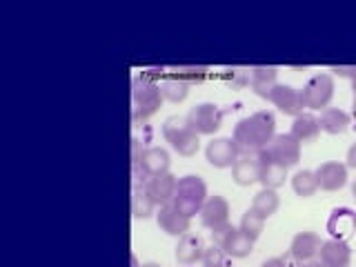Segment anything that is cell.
I'll return each instance as SVG.
<instances>
[{"label": "cell", "mask_w": 356, "mask_h": 267, "mask_svg": "<svg viewBox=\"0 0 356 267\" xmlns=\"http://www.w3.org/2000/svg\"><path fill=\"white\" fill-rule=\"evenodd\" d=\"M276 136V118L272 111H256L243 118L234 127V143L241 152H259L265 149Z\"/></svg>", "instance_id": "1"}, {"label": "cell", "mask_w": 356, "mask_h": 267, "mask_svg": "<svg viewBox=\"0 0 356 267\" xmlns=\"http://www.w3.org/2000/svg\"><path fill=\"white\" fill-rule=\"evenodd\" d=\"M163 94L161 85L147 78L145 74L136 76L131 83V120L134 122H145L152 118L163 105Z\"/></svg>", "instance_id": "2"}, {"label": "cell", "mask_w": 356, "mask_h": 267, "mask_svg": "<svg viewBox=\"0 0 356 267\" xmlns=\"http://www.w3.org/2000/svg\"><path fill=\"white\" fill-rule=\"evenodd\" d=\"M207 200V185L200 176H183L178 178L176 183V192H174V198H172V205L183 211L185 216H196L200 214V209H203Z\"/></svg>", "instance_id": "3"}, {"label": "cell", "mask_w": 356, "mask_h": 267, "mask_svg": "<svg viewBox=\"0 0 356 267\" xmlns=\"http://www.w3.org/2000/svg\"><path fill=\"white\" fill-rule=\"evenodd\" d=\"M163 136L178 154L185 156V159H192V156H196V152L200 147L198 134L189 127L187 120L181 118V116H170L163 122Z\"/></svg>", "instance_id": "4"}, {"label": "cell", "mask_w": 356, "mask_h": 267, "mask_svg": "<svg viewBox=\"0 0 356 267\" xmlns=\"http://www.w3.org/2000/svg\"><path fill=\"white\" fill-rule=\"evenodd\" d=\"M222 116H225V111H222L218 105L200 103V105L189 109L185 120H187V125L198 134V136H211V134H216L220 129Z\"/></svg>", "instance_id": "5"}, {"label": "cell", "mask_w": 356, "mask_h": 267, "mask_svg": "<svg viewBox=\"0 0 356 267\" xmlns=\"http://www.w3.org/2000/svg\"><path fill=\"white\" fill-rule=\"evenodd\" d=\"M303 103L307 109H327L330 100L334 96V78L330 74H316L312 76L300 89Z\"/></svg>", "instance_id": "6"}, {"label": "cell", "mask_w": 356, "mask_h": 267, "mask_svg": "<svg viewBox=\"0 0 356 267\" xmlns=\"http://www.w3.org/2000/svg\"><path fill=\"white\" fill-rule=\"evenodd\" d=\"M265 149L272 156V161L287 167V170L300 161V143L292 136V134H276Z\"/></svg>", "instance_id": "7"}, {"label": "cell", "mask_w": 356, "mask_h": 267, "mask_svg": "<svg viewBox=\"0 0 356 267\" xmlns=\"http://www.w3.org/2000/svg\"><path fill=\"white\" fill-rule=\"evenodd\" d=\"M241 149L238 145L234 143V138H214L207 143L205 147V159L209 165L214 167H234V163L238 161Z\"/></svg>", "instance_id": "8"}, {"label": "cell", "mask_w": 356, "mask_h": 267, "mask_svg": "<svg viewBox=\"0 0 356 267\" xmlns=\"http://www.w3.org/2000/svg\"><path fill=\"white\" fill-rule=\"evenodd\" d=\"M267 100H272L285 116H294V118L298 114H303V107H305L300 89H294L292 85H276Z\"/></svg>", "instance_id": "9"}, {"label": "cell", "mask_w": 356, "mask_h": 267, "mask_svg": "<svg viewBox=\"0 0 356 267\" xmlns=\"http://www.w3.org/2000/svg\"><path fill=\"white\" fill-rule=\"evenodd\" d=\"M232 176H234V181H236L238 185H243V187L259 183V178H261L259 152H241L238 161L234 163V167H232Z\"/></svg>", "instance_id": "10"}, {"label": "cell", "mask_w": 356, "mask_h": 267, "mask_svg": "<svg viewBox=\"0 0 356 267\" xmlns=\"http://www.w3.org/2000/svg\"><path fill=\"white\" fill-rule=\"evenodd\" d=\"M200 220L211 232L220 229L229 222V203L222 196H207L203 209H200Z\"/></svg>", "instance_id": "11"}, {"label": "cell", "mask_w": 356, "mask_h": 267, "mask_svg": "<svg viewBox=\"0 0 356 267\" xmlns=\"http://www.w3.org/2000/svg\"><path fill=\"white\" fill-rule=\"evenodd\" d=\"M314 174L323 192H339V189L348 183V165H343L339 161L323 163Z\"/></svg>", "instance_id": "12"}, {"label": "cell", "mask_w": 356, "mask_h": 267, "mask_svg": "<svg viewBox=\"0 0 356 267\" xmlns=\"http://www.w3.org/2000/svg\"><path fill=\"white\" fill-rule=\"evenodd\" d=\"M176 183L178 178L174 174H159V176H152L147 178V181L143 183L145 192H147L152 196V200L156 205H170L172 198H174V192H176Z\"/></svg>", "instance_id": "13"}, {"label": "cell", "mask_w": 356, "mask_h": 267, "mask_svg": "<svg viewBox=\"0 0 356 267\" xmlns=\"http://www.w3.org/2000/svg\"><path fill=\"white\" fill-rule=\"evenodd\" d=\"M170 165H172V159H170V154H167V149L149 147V149L143 152L140 161L134 167H136V172L140 170L145 178H152V176H159V174H167L170 172Z\"/></svg>", "instance_id": "14"}, {"label": "cell", "mask_w": 356, "mask_h": 267, "mask_svg": "<svg viewBox=\"0 0 356 267\" xmlns=\"http://www.w3.org/2000/svg\"><path fill=\"white\" fill-rule=\"evenodd\" d=\"M156 220H159V227L165 234H170V236H183V234L189 232V225H192V218L185 216L183 211H178L172 203L159 209Z\"/></svg>", "instance_id": "15"}, {"label": "cell", "mask_w": 356, "mask_h": 267, "mask_svg": "<svg viewBox=\"0 0 356 267\" xmlns=\"http://www.w3.org/2000/svg\"><path fill=\"white\" fill-rule=\"evenodd\" d=\"M259 159H261V178H259V183L263 185V189H274V192H276L278 187L285 185L287 167L272 161V156L267 154V149H259Z\"/></svg>", "instance_id": "16"}, {"label": "cell", "mask_w": 356, "mask_h": 267, "mask_svg": "<svg viewBox=\"0 0 356 267\" xmlns=\"http://www.w3.org/2000/svg\"><path fill=\"white\" fill-rule=\"evenodd\" d=\"M356 229V211L350 207H339L332 211L327 220V232L332 234L334 241H348Z\"/></svg>", "instance_id": "17"}, {"label": "cell", "mask_w": 356, "mask_h": 267, "mask_svg": "<svg viewBox=\"0 0 356 267\" xmlns=\"http://www.w3.org/2000/svg\"><path fill=\"white\" fill-rule=\"evenodd\" d=\"M321 263L325 267H350L352 248L348 241H325L321 245Z\"/></svg>", "instance_id": "18"}, {"label": "cell", "mask_w": 356, "mask_h": 267, "mask_svg": "<svg viewBox=\"0 0 356 267\" xmlns=\"http://www.w3.org/2000/svg\"><path fill=\"white\" fill-rule=\"evenodd\" d=\"M203 241H200L198 234L194 232H187L183 234L181 238H178V245H176V261L181 265H194L203 259Z\"/></svg>", "instance_id": "19"}, {"label": "cell", "mask_w": 356, "mask_h": 267, "mask_svg": "<svg viewBox=\"0 0 356 267\" xmlns=\"http://www.w3.org/2000/svg\"><path fill=\"white\" fill-rule=\"evenodd\" d=\"M321 238L314 232H298L292 238V245H289V252H292L300 263L314 261V256L321 252Z\"/></svg>", "instance_id": "20"}, {"label": "cell", "mask_w": 356, "mask_h": 267, "mask_svg": "<svg viewBox=\"0 0 356 267\" xmlns=\"http://www.w3.org/2000/svg\"><path fill=\"white\" fill-rule=\"evenodd\" d=\"M276 78H278V67H252V89L256 92V96H261V98H270L272 94V89L278 85L276 83Z\"/></svg>", "instance_id": "21"}, {"label": "cell", "mask_w": 356, "mask_h": 267, "mask_svg": "<svg viewBox=\"0 0 356 267\" xmlns=\"http://www.w3.org/2000/svg\"><path fill=\"white\" fill-rule=\"evenodd\" d=\"M292 136L298 140V143H314L321 134V122L314 114H298L292 122Z\"/></svg>", "instance_id": "22"}, {"label": "cell", "mask_w": 356, "mask_h": 267, "mask_svg": "<svg viewBox=\"0 0 356 267\" xmlns=\"http://www.w3.org/2000/svg\"><path fill=\"white\" fill-rule=\"evenodd\" d=\"M220 250L225 252L227 256H232V259H245V256L252 254L254 241L245 232H241L238 227H234L232 234L227 236V241L220 245Z\"/></svg>", "instance_id": "23"}, {"label": "cell", "mask_w": 356, "mask_h": 267, "mask_svg": "<svg viewBox=\"0 0 356 267\" xmlns=\"http://www.w3.org/2000/svg\"><path fill=\"white\" fill-rule=\"evenodd\" d=\"M318 122H321L323 131H327V134H332V136H337V134H343L345 129L350 127V116H348V111H343L339 107H327V109L321 111Z\"/></svg>", "instance_id": "24"}, {"label": "cell", "mask_w": 356, "mask_h": 267, "mask_svg": "<svg viewBox=\"0 0 356 267\" xmlns=\"http://www.w3.org/2000/svg\"><path fill=\"white\" fill-rule=\"evenodd\" d=\"M159 85H161L163 98L170 100V103H183V100L187 98V94H189V85L185 81H181V78L172 76V74L165 76Z\"/></svg>", "instance_id": "25"}, {"label": "cell", "mask_w": 356, "mask_h": 267, "mask_svg": "<svg viewBox=\"0 0 356 267\" xmlns=\"http://www.w3.org/2000/svg\"><path fill=\"white\" fill-rule=\"evenodd\" d=\"M278 205H281V198H278L274 189H261V192L254 196L252 209L256 214H261L263 218H270L272 214H276Z\"/></svg>", "instance_id": "26"}, {"label": "cell", "mask_w": 356, "mask_h": 267, "mask_svg": "<svg viewBox=\"0 0 356 267\" xmlns=\"http://www.w3.org/2000/svg\"><path fill=\"white\" fill-rule=\"evenodd\" d=\"M156 203L152 200V196L145 192V187L136 185L131 192V216L134 218H149L154 214Z\"/></svg>", "instance_id": "27"}, {"label": "cell", "mask_w": 356, "mask_h": 267, "mask_svg": "<svg viewBox=\"0 0 356 267\" xmlns=\"http://www.w3.org/2000/svg\"><path fill=\"white\" fill-rule=\"evenodd\" d=\"M172 76L181 78L187 85H200L207 81L209 76V67L205 65H187V67H172Z\"/></svg>", "instance_id": "28"}, {"label": "cell", "mask_w": 356, "mask_h": 267, "mask_svg": "<svg viewBox=\"0 0 356 267\" xmlns=\"http://www.w3.org/2000/svg\"><path fill=\"white\" fill-rule=\"evenodd\" d=\"M292 189L298 194V196H314L316 189H318V183H316V174L309 172V170H300L294 174L292 178Z\"/></svg>", "instance_id": "29"}, {"label": "cell", "mask_w": 356, "mask_h": 267, "mask_svg": "<svg viewBox=\"0 0 356 267\" xmlns=\"http://www.w3.org/2000/svg\"><path fill=\"white\" fill-rule=\"evenodd\" d=\"M238 229L248 234V236H250L252 241H256V238H259L261 234H263V229H265V218H263L261 214H256L254 209H248V211L243 214V218H241Z\"/></svg>", "instance_id": "30"}, {"label": "cell", "mask_w": 356, "mask_h": 267, "mask_svg": "<svg viewBox=\"0 0 356 267\" xmlns=\"http://www.w3.org/2000/svg\"><path fill=\"white\" fill-rule=\"evenodd\" d=\"M222 78H225L232 87H248L252 85V70L250 67H227Z\"/></svg>", "instance_id": "31"}, {"label": "cell", "mask_w": 356, "mask_h": 267, "mask_svg": "<svg viewBox=\"0 0 356 267\" xmlns=\"http://www.w3.org/2000/svg\"><path fill=\"white\" fill-rule=\"evenodd\" d=\"M203 267H227V254L218 245H209L203 252Z\"/></svg>", "instance_id": "32"}, {"label": "cell", "mask_w": 356, "mask_h": 267, "mask_svg": "<svg viewBox=\"0 0 356 267\" xmlns=\"http://www.w3.org/2000/svg\"><path fill=\"white\" fill-rule=\"evenodd\" d=\"M332 72L337 76H341V78H350L352 72H354V65H334Z\"/></svg>", "instance_id": "33"}, {"label": "cell", "mask_w": 356, "mask_h": 267, "mask_svg": "<svg viewBox=\"0 0 356 267\" xmlns=\"http://www.w3.org/2000/svg\"><path fill=\"white\" fill-rule=\"evenodd\" d=\"M281 261H283V267H300V265H303V263H300L292 252L283 254V256H281Z\"/></svg>", "instance_id": "34"}, {"label": "cell", "mask_w": 356, "mask_h": 267, "mask_svg": "<svg viewBox=\"0 0 356 267\" xmlns=\"http://www.w3.org/2000/svg\"><path fill=\"white\" fill-rule=\"evenodd\" d=\"M140 156H143V152H140V140L138 138H131V161H134V165L140 161Z\"/></svg>", "instance_id": "35"}, {"label": "cell", "mask_w": 356, "mask_h": 267, "mask_svg": "<svg viewBox=\"0 0 356 267\" xmlns=\"http://www.w3.org/2000/svg\"><path fill=\"white\" fill-rule=\"evenodd\" d=\"M348 167H352V170H356V143L350 147L348 152Z\"/></svg>", "instance_id": "36"}, {"label": "cell", "mask_w": 356, "mask_h": 267, "mask_svg": "<svg viewBox=\"0 0 356 267\" xmlns=\"http://www.w3.org/2000/svg\"><path fill=\"white\" fill-rule=\"evenodd\" d=\"M261 267H283V261H281V256H276V259H270V261H265Z\"/></svg>", "instance_id": "37"}, {"label": "cell", "mask_w": 356, "mask_h": 267, "mask_svg": "<svg viewBox=\"0 0 356 267\" xmlns=\"http://www.w3.org/2000/svg\"><path fill=\"white\" fill-rule=\"evenodd\" d=\"M300 267H325V265H323L321 261H307V263H303Z\"/></svg>", "instance_id": "38"}, {"label": "cell", "mask_w": 356, "mask_h": 267, "mask_svg": "<svg viewBox=\"0 0 356 267\" xmlns=\"http://www.w3.org/2000/svg\"><path fill=\"white\" fill-rule=\"evenodd\" d=\"M350 81H352V89L356 87V65H354V72H352V76H350Z\"/></svg>", "instance_id": "39"}, {"label": "cell", "mask_w": 356, "mask_h": 267, "mask_svg": "<svg viewBox=\"0 0 356 267\" xmlns=\"http://www.w3.org/2000/svg\"><path fill=\"white\" fill-rule=\"evenodd\" d=\"M352 109H354V118H356V87H354V98H352Z\"/></svg>", "instance_id": "40"}, {"label": "cell", "mask_w": 356, "mask_h": 267, "mask_svg": "<svg viewBox=\"0 0 356 267\" xmlns=\"http://www.w3.org/2000/svg\"><path fill=\"white\" fill-rule=\"evenodd\" d=\"M140 267H161L159 263H145V265H140Z\"/></svg>", "instance_id": "41"}, {"label": "cell", "mask_w": 356, "mask_h": 267, "mask_svg": "<svg viewBox=\"0 0 356 267\" xmlns=\"http://www.w3.org/2000/svg\"><path fill=\"white\" fill-rule=\"evenodd\" d=\"M352 194H354V198H356V181H354V185H352Z\"/></svg>", "instance_id": "42"}]
</instances>
